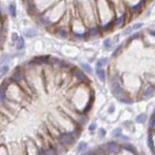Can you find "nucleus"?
<instances>
[{"instance_id":"nucleus-8","label":"nucleus","mask_w":155,"mask_h":155,"mask_svg":"<svg viewBox=\"0 0 155 155\" xmlns=\"http://www.w3.org/2000/svg\"><path fill=\"white\" fill-rule=\"evenodd\" d=\"M96 76L98 77V79L102 82H104L106 81V78H107V73H106L104 68H99V69H96Z\"/></svg>"},{"instance_id":"nucleus-21","label":"nucleus","mask_w":155,"mask_h":155,"mask_svg":"<svg viewBox=\"0 0 155 155\" xmlns=\"http://www.w3.org/2000/svg\"><path fill=\"white\" fill-rule=\"evenodd\" d=\"M0 155H9L7 145H5V144L0 145Z\"/></svg>"},{"instance_id":"nucleus-24","label":"nucleus","mask_w":155,"mask_h":155,"mask_svg":"<svg viewBox=\"0 0 155 155\" xmlns=\"http://www.w3.org/2000/svg\"><path fill=\"white\" fill-rule=\"evenodd\" d=\"M18 38L19 36L18 35V33H12V35H11V40L14 44H16L17 41L18 40Z\"/></svg>"},{"instance_id":"nucleus-26","label":"nucleus","mask_w":155,"mask_h":155,"mask_svg":"<svg viewBox=\"0 0 155 155\" xmlns=\"http://www.w3.org/2000/svg\"><path fill=\"white\" fill-rule=\"evenodd\" d=\"M97 128V125L95 124V123H92L89 127H88V129H89V131H94L95 129Z\"/></svg>"},{"instance_id":"nucleus-17","label":"nucleus","mask_w":155,"mask_h":155,"mask_svg":"<svg viewBox=\"0 0 155 155\" xmlns=\"http://www.w3.org/2000/svg\"><path fill=\"white\" fill-rule=\"evenodd\" d=\"M81 69L84 73H88V74H91L93 72L91 66L89 64H87V63H81Z\"/></svg>"},{"instance_id":"nucleus-13","label":"nucleus","mask_w":155,"mask_h":155,"mask_svg":"<svg viewBox=\"0 0 155 155\" xmlns=\"http://www.w3.org/2000/svg\"><path fill=\"white\" fill-rule=\"evenodd\" d=\"M37 35H38V32L36 29H34V28H27L24 30V36L27 38H33V37H36Z\"/></svg>"},{"instance_id":"nucleus-30","label":"nucleus","mask_w":155,"mask_h":155,"mask_svg":"<svg viewBox=\"0 0 155 155\" xmlns=\"http://www.w3.org/2000/svg\"><path fill=\"white\" fill-rule=\"evenodd\" d=\"M3 144V138H2V136L0 135V145Z\"/></svg>"},{"instance_id":"nucleus-9","label":"nucleus","mask_w":155,"mask_h":155,"mask_svg":"<svg viewBox=\"0 0 155 155\" xmlns=\"http://www.w3.org/2000/svg\"><path fill=\"white\" fill-rule=\"evenodd\" d=\"M10 123V119L6 115H4L2 113H0V129L5 128Z\"/></svg>"},{"instance_id":"nucleus-31","label":"nucleus","mask_w":155,"mask_h":155,"mask_svg":"<svg viewBox=\"0 0 155 155\" xmlns=\"http://www.w3.org/2000/svg\"><path fill=\"white\" fill-rule=\"evenodd\" d=\"M0 131H1V129H0Z\"/></svg>"},{"instance_id":"nucleus-16","label":"nucleus","mask_w":155,"mask_h":155,"mask_svg":"<svg viewBox=\"0 0 155 155\" xmlns=\"http://www.w3.org/2000/svg\"><path fill=\"white\" fill-rule=\"evenodd\" d=\"M8 72H9V66L7 64H3L0 66V80L3 79L8 74Z\"/></svg>"},{"instance_id":"nucleus-29","label":"nucleus","mask_w":155,"mask_h":155,"mask_svg":"<svg viewBox=\"0 0 155 155\" xmlns=\"http://www.w3.org/2000/svg\"><path fill=\"white\" fill-rule=\"evenodd\" d=\"M149 34L155 38V30H150V31H149Z\"/></svg>"},{"instance_id":"nucleus-18","label":"nucleus","mask_w":155,"mask_h":155,"mask_svg":"<svg viewBox=\"0 0 155 155\" xmlns=\"http://www.w3.org/2000/svg\"><path fill=\"white\" fill-rule=\"evenodd\" d=\"M87 147H88V145H87V143L85 142H81L79 143V145H78V147H77V150H78V152H84L87 150Z\"/></svg>"},{"instance_id":"nucleus-5","label":"nucleus","mask_w":155,"mask_h":155,"mask_svg":"<svg viewBox=\"0 0 155 155\" xmlns=\"http://www.w3.org/2000/svg\"><path fill=\"white\" fill-rule=\"evenodd\" d=\"M23 148L25 155H38L41 147H39L33 140L27 139L25 142H23Z\"/></svg>"},{"instance_id":"nucleus-19","label":"nucleus","mask_w":155,"mask_h":155,"mask_svg":"<svg viewBox=\"0 0 155 155\" xmlns=\"http://www.w3.org/2000/svg\"><path fill=\"white\" fill-rule=\"evenodd\" d=\"M145 120H147V114H140L137 115V117H136V122L140 123V124L144 123Z\"/></svg>"},{"instance_id":"nucleus-1","label":"nucleus","mask_w":155,"mask_h":155,"mask_svg":"<svg viewBox=\"0 0 155 155\" xmlns=\"http://www.w3.org/2000/svg\"><path fill=\"white\" fill-rule=\"evenodd\" d=\"M67 10L68 6L65 0H59L53 6L47 10L45 13L38 15L35 18V21L38 23V25H40L41 27L51 30V28L54 27L56 23L64 16Z\"/></svg>"},{"instance_id":"nucleus-4","label":"nucleus","mask_w":155,"mask_h":155,"mask_svg":"<svg viewBox=\"0 0 155 155\" xmlns=\"http://www.w3.org/2000/svg\"><path fill=\"white\" fill-rule=\"evenodd\" d=\"M70 72H71L73 79L76 80L78 84H88L89 82V79H88V77H87V75L81 69H80L79 67L73 66Z\"/></svg>"},{"instance_id":"nucleus-6","label":"nucleus","mask_w":155,"mask_h":155,"mask_svg":"<svg viewBox=\"0 0 155 155\" xmlns=\"http://www.w3.org/2000/svg\"><path fill=\"white\" fill-rule=\"evenodd\" d=\"M51 31L56 37L60 39H71V32L70 30H68V29L54 26L51 28Z\"/></svg>"},{"instance_id":"nucleus-23","label":"nucleus","mask_w":155,"mask_h":155,"mask_svg":"<svg viewBox=\"0 0 155 155\" xmlns=\"http://www.w3.org/2000/svg\"><path fill=\"white\" fill-rule=\"evenodd\" d=\"M111 44H113V41H111L110 39H106L103 43V45L106 48H110L111 47Z\"/></svg>"},{"instance_id":"nucleus-20","label":"nucleus","mask_w":155,"mask_h":155,"mask_svg":"<svg viewBox=\"0 0 155 155\" xmlns=\"http://www.w3.org/2000/svg\"><path fill=\"white\" fill-rule=\"evenodd\" d=\"M122 130L121 128H115L114 131H113V137L114 138H120L121 136H122Z\"/></svg>"},{"instance_id":"nucleus-10","label":"nucleus","mask_w":155,"mask_h":155,"mask_svg":"<svg viewBox=\"0 0 155 155\" xmlns=\"http://www.w3.org/2000/svg\"><path fill=\"white\" fill-rule=\"evenodd\" d=\"M121 147H122L123 150H125V151H127L131 154H134V155L136 154V148L133 147L132 144H130L128 143H125L123 144H121Z\"/></svg>"},{"instance_id":"nucleus-28","label":"nucleus","mask_w":155,"mask_h":155,"mask_svg":"<svg viewBox=\"0 0 155 155\" xmlns=\"http://www.w3.org/2000/svg\"><path fill=\"white\" fill-rule=\"evenodd\" d=\"M114 110V106L113 104H111V105L110 106V109H109V113H110V114H111V113H113Z\"/></svg>"},{"instance_id":"nucleus-11","label":"nucleus","mask_w":155,"mask_h":155,"mask_svg":"<svg viewBox=\"0 0 155 155\" xmlns=\"http://www.w3.org/2000/svg\"><path fill=\"white\" fill-rule=\"evenodd\" d=\"M8 14H9V16L15 18L17 17V7H16V5H15L14 3H11V4H9V6H8Z\"/></svg>"},{"instance_id":"nucleus-27","label":"nucleus","mask_w":155,"mask_h":155,"mask_svg":"<svg viewBox=\"0 0 155 155\" xmlns=\"http://www.w3.org/2000/svg\"><path fill=\"white\" fill-rule=\"evenodd\" d=\"M99 133H101V134H100V137H101V138H103L104 136L106 135V131H105L104 129H99Z\"/></svg>"},{"instance_id":"nucleus-3","label":"nucleus","mask_w":155,"mask_h":155,"mask_svg":"<svg viewBox=\"0 0 155 155\" xmlns=\"http://www.w3.org/2000/svg\"><path fill=\"white\" fill-rule=\"evenodd\" d=\"M101 147L103 148L104 152L107 155H117L122 150L121 144H119L117 142H114V140H110V142L104 143L103 145H101Z\"/></svg>"},{"instance_id":"nucleus-2","label":"nucleus","mask_w":155,"mask_h":155,"mask_svg":"<svg viewBox=\"0 0 155 155\" xmlns=\"http://www.w3.org/2000/svg\"><path fill=\"white\" fill-rule=\"evenodd\" d=\"M78 136H79V132H78V128H76L72 131H64V132H61L55 140L59 143L64 145L65 147H70L71 145L74 144Z\"/></svg>"},{"instance_id":"nucleus-12","label":"nucleus","mask_w":155,"mask_h":155,"mask_svg":"<svg viewBox=\"0 0 155 155\" xmlns=\"http://www.w3.org/2000/svg\"><path fill=\"white\" fill-rule=\"evenodd\" d=\"M122 1L124 2V4L126 5V7H127V9H131L135 7L136 5L140 4V2L143 1V0H122Z\"/></svg>"},{"instance_id":"nucleus-25","label":"nucleus","mask_w":155,"mask_h":155,"mask_svg":"<svg viewBox=\"0 0 155 155\" xmlns=\"http://www.w3.org/2000/svg\"><path fill=\"white\" fill-rule=\"evenodd\" d=\"M143 26V23L142 22H139V23H135L134 25H132L131 27H132L133 31H136V30H139V29Z\"/></svg>"},{"instance_id":"nucleus-14","label":"nucleus","mask_w":155,"mask_h":155,"mask_svg":"<svg viewBox=\"0 0 155 155\" xmlns=\"http://www.w3.org/2000/svg\"><path fill=\"white\" fill-rule=\"evenodd\" d=\"M15 46H16L17 51H22L24 48V47H25V41H24V38L19 36L18 40L17 41L16 44H15Z\"/></svg>"},{"instance_id":"nucleus-22","label":"nucleus","mask_w":155,"mask_h":155,"mask_svg":"<svg viewBox=\"0 0 155 155\" xmlns=\"http://www.w3.org/2000/svg\"><path fill=\"white\" fill-rule=\"evenodd\" d=\"M122 48H123V46H118L117 48H115V50L114 51V52H113V56L114 57H116L117 55H119V54H121V51H122Z\"/></svg>"},{"instance_id":"nucleus-15","label":"nucleus","mask_w":155,"mask_h":155,"mask_svg":"<svg viewBox=\"0 0 155 155\" xmlns=\"http://www.w3.org/2000/svg\"><path fill=\"white\" fill-rule=\"evenodd\" d=\"M109 59L108 58H100V59L97 61L96 63V69H99V68H104V66L108 65Z\"/></svg>"},{"instance_id":"nucleus-7","label":"nucleus","mask_w":155,"mask_h":155,"mask_svg":"<svg viewBox=\"0 0 155 155\" xmlns=\"http://www.w3.org/2000/svg\"><path fill=\"white\" fill-rule=\"evenodd\" d=\"M155 94V88L152 85H147L145 87H143L142 92H140V96H142V99L145 100V99H148L150 97H152Z\"/></svg>"}]
</instances>
